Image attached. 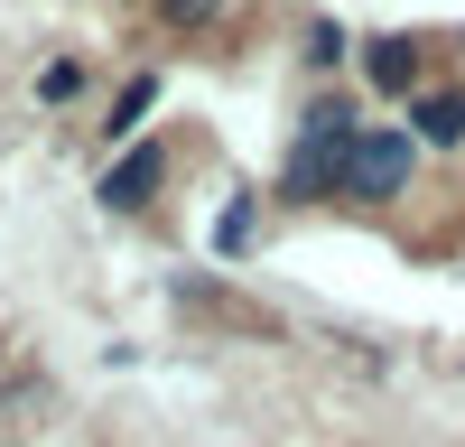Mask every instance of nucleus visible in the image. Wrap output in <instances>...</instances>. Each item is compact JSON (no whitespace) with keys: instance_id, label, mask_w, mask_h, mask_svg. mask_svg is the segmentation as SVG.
I'll use <instances>...</instances> for the list:
<instances>
[{"instance_id":"7ed1b4c3","label":"nucleus","mask_w":465,"mask_h":447,"mask_svg":"<svg viewBox=\"0 0 465 447\" xmlns=\"http://www.w3.org/2000/svg\"><path fill=\"white\" fill-rule=\"evenodd\" d=\"M159 168H168V149H159V140H131V159L103 177V205H112V214H140L149 186H159Z\"/></svg>"},{"instance_id":"f03ea898","label":"nucleus","mask_w":465,"mask_h":447,"mask_svg":"<svg viewBox=\"0 0 465 447\" xmlns=\"http://www.w3.org/2000/svg\"><path fill=\"white\" fill-rule=\"evenodd\" d=\"M344 186H354V196H401V186H410V131H363Z\"/></svg>"},{"instance_id":"39448f33","label":"nucleus","mask_w":465,"mask_h":447,"mask_svg":"<svg viewBox=\"0 0 465 447\" xmlns=\"http://www.w3.org/2000/svg\"><path fill=\"white\" fill-rule=\"evenodd\" d=\"M372 84H410V47H401V37H381V47H372Z\"/></svg>"},{"instance_id":"423d86ee","label":"nucleus","mask_w":465,"mask_h":447,"mask_svg":"<svg viewBox=\"0 0 465 447\" xmlns=\"http://www.w3.org/2000/svg\"><path fill=\"white\" fill-rule=\"evenodd\" d=\"M159 19H168V28H214L223 0H159Z\"/></svg>"},{"instance_id":"20e7f679","label":"nucleus","mask_w":465,"mask_h":447,"mask_svg":"<svg viewBox=\"0 0 465 447\" xmlns=\"http://www.w3.org/2000/svg\"><path fill=\"white\" fill-rule=\"evenodd\" d=\"M410 131H419V140H465V94H419Z\"/></svg>"},{"instance_id":"f257e3e1","label":"nucleus","mask_w":465,"mask_h":447,"mask_svg":"<svg viewBox=\"0 0 465 447\" xmlns=\"http://www.w3.org/2000/svg\"><path fill=\"white\" fill-rule=\"evenodd\" d=\"M354 122H344V103H326V112H307V131H298V159H289V196H326V186L354 168Z\"/></svg>"}]
</instances>
